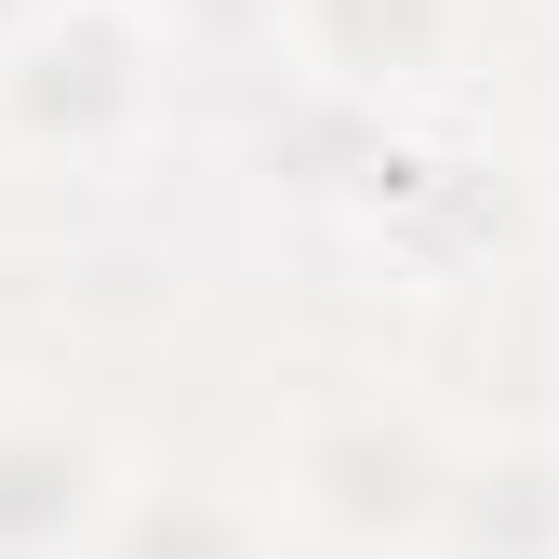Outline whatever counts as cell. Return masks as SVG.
<instances>
[{"label": "cell", "mask_w": 559, "mask_h": 559, "mask_svg": "<svg viewBox=\"0 0 559 559\" xmlns=\"http://www.w3.org/2000/svg\"><path fill=\"white\" fill-rule=\"evenodd\" d=\"M147 440L160 427L81 360H0V559H94Z\"/></svg>", "instance_id": "277c9868"}, {"label": "cell", "mask_w": 559, "mask_h": 559, "mask_svg": "<svg viewBox=\"0 0 559 559\" xmlns=\"http://www.w3.org/2000/svg\"><path fill=\"white\" fill-rule=\"evenodd\" d=\"M27 14H53V0H0V40H14V27H27Z\"/></svg>", "instance_id": "9c48e42d"}, {"label": "cell", "mask_w": 559, "mask_h": 559, "mask_svg": "<svg viewBox=\"0 0 559 559\" xmlns=\"http://www.w3.org/2000/svg\"><path fill=\"white\" fill-rule=\"evenodd\" d=\"M507 0H280L253 94L346 133H479L507 107Z\"/></svg>", "instance_id": "3957f363"}, {"label": "cell", "mask_w": 559, "mask_h": 559, "mask_svg": "<svg viewBox=\"0 0 559 559\" xmlns=\"http://www.w3.org/2000/svg\"><path fill=\"white\" fill-rule=\"evenodd\" d=\"M507 160H520V187H533V214L559 227V67L533 94H507Z\"/></svg>", "instance_id": "8992f818"}, {"label": "cell", "mask_w": 559, "mask_h": 559, "mask_svg": "<svg viewBox=\"0 0 559 559\" xmlns=\"http://www.w3.org/2000/svg\"><path fill=\"white\" fill-rule=\"evenodd\" d=\"M94 559H294V546H280V520L253 507L240 453L147 440V466H133V493H120V520H107Z\"/></svg>", "instance_id": "5b68a950"}, {"label": "cell", "mask_w": 559, "mask_h": 559, "mask_svg": "<svg viewBox=\"0 0 559 559\" xmlns=\"http://www.w3.org/2000/svg\"><path fill=\"white\" fill-rule=\"evenodd\" d=\"M546 413H559V400H546Z\"/></svg>", "instance_id": "30bf717a"}, {"label": "cell", "mask_w": 559, "mask_h": 559, "mask_svg": "<svg viewBox=\"0 0 559 559\" xmlns=\"http://www.w3.org/2000/svg\"><path fill=\"white\" fill-rule=\"evenodd\" d=\"M507 40H520V67H559V0H507Z\"/></svg>", "instance_id": "ba28073f"}, {"label": "cell", "mask_w": 559, "mask_h": 559, "mask_svg": "<svg viewBox=\"0 0 559 559\" xmlns=\"http://www.w3.org/2000/svg\"><path fill=\"white\" fill-rule=\"evenodd\" d=\"M466 427H479V386H453L400 333H346L266 373L240 427V479L294 559H427Z\"/></svg>", "instance_id": "6da1fadb"}, {"label": "cell", "mask_w": 559, "mask_h": 559, "mask_svg": "<svg viewBox=\"0 0 559 559\" xmlns=\"http://www.w3.org/2000/svg\"><path fill=\"white\" fill-rule=\"evenodd\" d=\"M187 174H214V81L147 0H53L0 40V200L120 227Z\"/></svg>", "instance_id": "7a4b0ae2"}, {"label": "cell", "mask_w": 559, "mask_h": 559, "mask_svg": "<svg viewBox=\"0 0 559 559\" xmlns=\"http://www.w3.org/2000/svg\"><path fill=\"white\" fill-rule=\"evenodd\" d=\"M533 400H559V227H533Z\"/></svg>", "instance_id": "52a82bcc"}]
</instances>
